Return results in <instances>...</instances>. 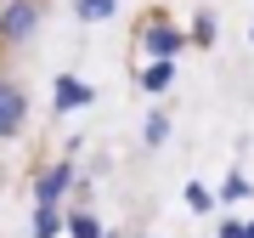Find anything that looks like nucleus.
<instances>
[{
    "label": "nucleus",
    "instance_id": "obj_9",
    "mask_svg": "<svg viewBox=\"0 0 254 238\" xmlns=\"http://www.w3.org/2000/svg\"><path fill=\"white\" fill-rule=\"evenodd\" d=\"M187 204H192V210H215V193H209V187H198V182H192V187H187Z\"/></svg>",
    "mask_w": 254,
    "mask_h": 238
},
{
    "label": "nucleus",
    "instance_id": "obj_14",
    "mask_svg": "<svg viewBox=\"0 0 254 238\" xmlns=\"http://www.w3.org/2000/svg\"><path fill=\"white\" fill-rule=\"evenodd\" d=\"M220 238H249V227H243V221H226V227H220Z\"/></svg>",
    "mask_w": 254,
    "mask_h": 238
},
{
    "label": "nucleus",
    "instance_id": "obj_8",
    "mask_svg": "<svg viewBox=\"0 0 254 238\" xmlns=\"http://www.w3.org/2000/svg\"><path fill=\"white\" fill-rule=\"evenodd\" d=\"M57 227H63L57 210H40V216H34V238H57Z\"/></svg>",
    "mask_w": 254,
    "mask_h": 238
},
{
    "label": "nucleus",
    "instance_id": "obj_4",
    "mask_svg": "<svg viewBox=\"0 0 254 238\" xmlns=\"http://www.w3.org/2000/svg\"><path fill=\"white\" fill-rule=\"evenodd\" d=\"M147 51H153L158 63H175V51H181V28H170V23H158L153 34H147Z\"/></svg>",
    "mask_w": 254,
    "mask_h": 238
},
{
    "label": "nucleus",
    "instance_id": "obj_5",
    "mask_svg": "<svg viewBox=\"0 0 254 238\" xmlns=\"http://www.w3.org/2000/svg\"><path fill=\"white\" fill-rule=\"evenodd\" d=\"M85 102H91V85H79L73 74H63L57 80V108H85Z\"/></svg>",
    "mask_w": 254,
    "mask_h": 238
},
{
    "label": "nucleus",
    "instance_id": "obj_1",
    "mask_svg": "<svg viewBox=\"0 0 254 238\" xmlns=\"http://www.w3.org/2000/svg\"><path fill=\"white\" fill-rule=\"evenodd\" d=\"M34 23H40V0H11L0 11V40H28Z\"/></svg>",
    "mask_w": 254,
    "mask_h": 238
},
{
    "label": "nucleus",
    "instance_id": "obj_10",
    "mask_svg": "<svg viewBox=\"0 0 254 238\" xmlns=\"http://www.w3.org/2000/svg\"><path fill=\"white\" fill-rule=\"evenodd\" d=\"M68 233H73V238H102V227H96L91 216H73V221H68Z\"/></svg>",
    "mask_w": 254,
    "mask_h": 238
},
{
    "label": "nucleus",
    "instance_id": "obj_3",
    "mask_svg": "<svg viewBox=\"0 0 254 238\" xmlns=\"http://www.w3.org/2000/svg\"><path fill=\"white\" fill-rule=\"evenodd\" d=\"M73 182V165H51L46 176H40V193H34V199H40V210H51V204L57 199H63V187Z\"/></svg>",
    "mask_w": 254,
    "mask_h": 238
},
{
    "label": "nucleus",
    "instance_id": "obj_12",
    "mask_svg": "<svg viewBox=\"0 0 254 238\" xmlns=\"http://www.w3.org/2000/svg\"><path fill=\"white\" fill-rule=\"evenodd\" d=\"M164 136H170V119L153 114V119H147V142H164Z\"/></svg>",
    "mask_w": 254,
    "mask_h": 238
},
{
    "label": "nucleus",
    "instance_id": "obj_13",
    "mask_svg": "<svg viewBox=\"0 0 254 238\" xmlns=\"http://www.w3.org/2000/svg\"><path fill=\"white\" fill-rule=\"evenodd\" d=\"M192 34H198V40H203V46H209V40H215V23H209V11H203V17H198V23H192Z\"/></svg>",
    "mask_w": 254,
    "mask_h": 238
},
{
    "label": "nucleus",
    "instance_id": "obj_6",
    "mask_svg": "<svg viewBox=\"0 0 254 238\" xmlns=\"http://www.w3.org/2000/svg\"><path fill=\"white\" fill-rule=\"evenodd\" d=\"M170 80H175V63H153V68L141 74V85H147V91H164Z\"/></svg>",
    "mask_w": 254,
    "mask_h": 238
},
{
    "label": "nucleus",
    "instance_id": "obj_2",
    "mask_svg": "<svg viewBox=\"0 0 254 238\" xmlns=\"http://www.w3.org/2000/svg\"><path fill=\"white\" fill-rule=\"evenodd\" d=\"M23 119H28V97H23V85H17V80H0V136H17Z\"/></svg>",
    "mask_w": 254,
    "mask_h": 238
},
{
    "label": "nucleus",
    "instance_id": "obj_7",
    "mask_svg": "<svg viewBox=\"0 0 254 238\" xmlns=\"http://www.w3.org/2000/svg\"><path fill=\"white\" fill-rule=\"evenodd\" d=\"M113 6H119V0H79V17L85 23H102V17H113Z\"/></svg>",
    "mask_w": 254,
    "mask_h": 238
},
{
    "label": "nucleus",
    "instance_id": "obj_11",
    "mask_svg": "<svg viewBox=\"0 0 254 238\" xmlns=\"http://www.w3.org/2000/svg\"><path fill=\"white\" fill-rule=\"evenodd\" d=\"M220 199H249V182L232 170V176H226V187H220Z\"/></svg>",
    "mask_w": 254,
    "mask_h": 238
}]
</instances>
